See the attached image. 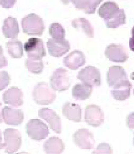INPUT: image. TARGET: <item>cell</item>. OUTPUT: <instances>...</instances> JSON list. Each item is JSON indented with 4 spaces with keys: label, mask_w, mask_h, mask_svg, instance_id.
Segmentation results:
<instances>
[{
    "label": "cell",
    "mask_w": 134,
    "mask_h": 154,
    "mask_svg": "<svg viewBox=\"0 0 134 154\" xmlns=\"http://www.w3.org/2000/svg\"><path fill=\"white\" fill-rule=\"evenodd\" d=\"M4 143L5 152L12 154L20 148L22 144V137L18 131L13 128H7L4 132Z\"/></svg>",
    "instance_id": "obj_7"
},
{
    "label": "cell",
    "mask_w": 134,
    "mask_h": 154,
    "mask_svg": "<svg viewBox=\"0 0 134 154\" xmlns=\"http://www.w3.org/2000/svg\"><path fill=\"white\" fill-rule=\"evenodd\" d=\"M47 47L49 54L54 57L62 56L70 48L69 42L65 38H50L47 42Z\"/></svg>",
    "instance_id": "obj_10"
},
{
    "label": "cell",
    "mask_w": 134,
    "mask_h": 154,
    "mask_svg": "<svg viewBox=\"0 0 134 154\" xmlns=\"http://www.w3.org/2000/svg\"><path fill=\"white\" fill-rule=\"evenodd\" d=\"M8 52L14 58H20L23 55L22 42L17 40H12L7 43Z\"/></svg>",
    "instance_id": "obj_25"
},
{
    "label": "cell",
    "mask_w": 134,
    "mask_h": 154,
    "mask_svg": "<svg viewBox=\"0 0 134 154\" xmlns=\"http://www.w3.org/2000/svg\"><path fill=\"white\" fill-rule=\"evenodd\" d=\"M101 150H104V152L105 153L106 152L105 150H107L110 153H111V148L110 147V146L107 144L106 143H101V144L99 145L98 147L97 148V151L94 152V153H99Z\"/></svg>",
    "instance_id": "obj_30"
},
{
    "label": "cell",
    "mask_w": 134,
    "mask_h": 154,
    "mask_svg": "<svg viewBox=\"0 0 134 154\" xmlns=\"http://www.w3.org/2000/svg\"><path fill=\"white\" fill-rule=\"evenodd\" d=\"M50 86L54 91H63L70 85L68 72L63 68H59L53 73L50 79Z\"/></svg>",
    "instance_id": "obj_5"
},
{
    "label": "cell",
    "mask_w": 134,
    "mask_h": 154,
    "mask_svg": "<svg viewBox=\"0 0 134 154\" xmlns=\"http://www.w3.org/2000/svg\"><path fill=\"white\" fill-rule=\"evenodd\" d=\"M26 66L30 72L38 74L43 71V64L41 58L27 57L26 60Z\"/></svg>",
    "instance_id": "obj_26"
},
{
    "label": "cell",
    "mask_w": 134,
    "mask_h": 154,
    "mask_svg": "<svg viewBox=\"0 0 134 154\" xmlns=\"http://www.w3.org/2000/svg\"><path fill=\"white\" fill-rule=\"evenodd\" d=\"M106 57L114 62H125L128 59L129 55L125 48L121 45L111 44L105 50Z\"/></svg>",
    "instance_id": "obj_12"
},
{
    "label": "cell",
    "mask_w": 134,
    "mask_h": 154,
    "mask_svg": "<svg viewBox=\"0 0 134 154\" xmlns=\"http://www.w3.org/2000/svg\"><path fill=\"white\" fill-rule=\"evenodd\" d=\"M132 84L129 80H123L113 87L112 91V96L118 101H124L130 96V89Z\"/></svg>",
    "instance_id": "obj_15"
},
{
    "label": "cell",
    "mask_w": 134,
    "mask_h": 154,
    "mask_svg": "<svg viewBox=\"0 0 134 154\" xmlns=\"http://www.w3.org/2000/svg\"><path fill=\"white\" fill-rule=\"evenodd\" d=\"M1 114L5 123L7 125H21L24 120V113L20 109L5 106L2 109Z\"/></svg>",
    "instance_id": "obj_13"
},
{
    "label": "cell",
    "mask_w": 134,
    "mask_h": 154,
    "mask_svg": "<svg viewBox=\"0 0 134 154\" xmlns=\"http://www.w3.org/2000/svg\"><path fill=\"white\" fill-rule=\"evenodd\" d=\"M74 141L78 147L83 149H92L94 144V135L89 130L81 128L74 135Z\"/></svg>",
    "instance_id": "obj_11"
},
{
    "label": "cell",
    "mask_w": 134,
    "mask_h": 154,
    "mask_svg": "<svg viewBox=\"0 0 134 154\" xmlns=\"http://www.w3.org/2000/svg\"><path fill=\"white\" fill-rule=\"evenodd\" d=\"M1 106V103H0V106ZM2 122V119H1V117H0V123H1Z\"/></svg>",
    "instance_id": "obj_36"
},
{
    "label": "cell",
    "mask_w": 134,
    "mask_h": 154,
    "mask_svg": "<svg viewBox=\"0 0 134 154\" xmlns=\"http://www.w3.org/2000/svg\"><path fill=\"white\" fill-rule=\"evenodd\" d=\"M34 101L40 105L52 103L56 97L55 92L45 82L37 85L33 91Z\"/></svg>",
    "instance_id": "obj_3"
},
{
    "label": "cell",
    "mask_w": 134,
    "mask_h": 154,
    "mask_svg": "<svg viewBox=\"0 0 134 154\" xmlns=\"http://www.w3.org/2000/svg\"><path fill=\"white\" fill-rule=\"evenodd\" d=\"M129 46L130 49L134 51V26L132 29V38L130 39Z\"/></svg>",
    "instance_id": "obj_33"
},
{
    "label": "cell",
    "mask_w": 134,
    "mask_h": 154,
    "mask_svg": "<svg viewBox=\"0 0 134 154\" xmlns=\"http://www.w3.org/2000/svg\"><path fill=\"white\" fill-rule=\"evenodd\" d=\"M39 116L45 120L50 128L54 132L60 134L61 132V123L60 117L53 110L48 108L41 109L39 111Z\"/></svg>",
    "instance_id": "obj_14"
},
{
    "label": "cell",
    "mask_w": 134,
    "mask_h": 154,
    "mask_svg": "<svg viewBox=\"0 0 134 154\" xmlns=\"http://www.w3.org/2000/svg\"><path fill=\"white\" fill-rule=\"evenodd\" d=\"M3 148H5V146H4V143H2V137H1V132H0V149H2Z\"/></svg>",
    "instance_id": "obj_34"
},
{
    "label": "cell",
    "mask_w": 134,
    "mask_h": 154,
    "mask_svg": "<svg viewBox=\"0 0 134 154\" xmlns=\"http://www.w3.org/2000/svg\"></svg>",
    "instance_id": "obj_37"
},
{
    "label": "cell",
    "mask_w": 134,
    "mask_h": 154,
    "mask_svg": "<svg viewBox=\"0 0 134 154\" xmlns=\"http://www.w3.org/2000/svg\"><path fill=\"white\" fill-rule=\"evenodd\" d=\"M127 75L120 66H113L109 69L107 74V81L110 87H114L119 82L127 79Z\"/></svg>",
    "instance_id": "obj_18"
},
{
    "label": "cell",
    "mask_w": 134,
    "mask_h": 154,
    "mask_svg": "<svg viewBox=\"0 0 134 154\" xmlns=\"http://www.w3.org/2000/svg\"><path fill=\"white\" fill-rule=\"evenodd\" d=\"M77 78L83 84L92 87L99 86L101 84L100 72L98 69L92 66H86L81 70Z\"/></svg>",
    "instance_id": "obj_6"
},
{
    "label": "cell",
    "mask_w": 134,
    "mask_h": 154,
    "mask_svg": "<svg viewBox=\"0 0 134 154\" xmlns=\"http://www.w3.org/2000/svg\"><path fill=\"white\" fill-rule=\"evenodd\" d=\"M10 82V77L6 71L0 72V91L5 88Z\"/></svg>",
    "instance_id": "obj_28"
},
{
    "label": "cell",
    "mask_w": 134,
    "mask_h": 154,
    "mask_svg": "<svg viewBox=\"0 0 134 154\" xmlns=\"http://www.w3.org/2000/svg\"><path fill=\"white\" fill-rule=\"evenodd\" d=\"M7 64V60L3 55L2 48L0 46V68L5 67Z\"/></svg>",
    "instance_id": "obj_31"
},
{
    "label": "cell",
    "mask_w": 134,
    "mask_h": 154,
    "mask_svg": "<svg viewBox=\"0 0 134 154\" xmlns=\"http://www.w3.org/2000/svg\"><path fill=\"white\" fill-rule=\"evenodd\" d=\"M16 0H0V5L4 8H10L14 5Z\"/></svg>",
    "instance_id": "obj_29"
},
{
    "label": "cell",
    "mask_w": 134,
    "mask_h": 154,
    "mask_svg": "<svg viewBox=\"0 0 134 154\" xmlns=\"http://www.w3.org/2000/svg\"><path fill=\"white\" fill-rule=\"evenodd\" d=\"M24 49L27 57L41 59L46 55L43 42L40 38H30L25 43Z\"/></svg>",
    "instance_id": "obj_8"
},
{
    "label": "cell",
    "mask_w": 134,
    "mask_h": 154,
    "mask_svg": "<svg viewBox=\"0 0 134 154\" xmlns=\"http://www.w3.org/2000/svg\"><path fill=\"white\" fill-rule=\"evenodd\" d=\"M92 92V87L86 85L76 84L72 89V96L77 100L89 99Z\"/></svg>",
    "instance_id": "obj_23"
},
{
    "label": "cell",
    "mask_w": 134,
    "mask_h": 154,
    "mask_svg": "<svg viewBox=\"0 0 134 154\" xmlns=\"http://www.w3.org/2000/svg\"><path fill=\"white\" fill-rule=\"evenodd\" d=\"M2 32L5 38H15L19 34L18 24L16 19L12 17H8L3 22Z\"/></svg>",
    "instance_id": "obj_19"
},
{
    "label": "cell",
    "mask_w": 134,
    "mask_h": 154,
    "mask_svg": "<svg viewBox=\"0 0 134 154\" xmlns=\"http://www.w3.org/2000/svg\"><path fill=\"white\" fill-rule=\"evenodd\" d=\"M43 149L47 154H60L65 149V145L59 137H53L45 143Z\"/></svg>",
    "instance_id": "obj_22"
},
{
    "label": "cell",
    "mask_w": 134,
    "mask_h": 154,
    "mask_svg": "<svg viewBox=\"0 0 134 154\" xmlns=\"http://www.w3.org/2000/svg\"><path fill=\"white\" fill-rule=\"evenodd\" d=\"M61 1L65 5H68L69 3V0H61Z\"/></svg>",
    "instance_id": "obj_35"
},
{
    "label": "cell",
    "mask_w": 134,
    "mask_h": 154,
    "mask_svg": "<svg viewBox=\"0 0 134 154\" xmlns=\"http://www.w3.org/2000/svg\"><path fill=\"white\" fill-rule=\"evenodd\" d=\"M84 120L88 125L98 127L104 122V113L98 106L89 105L85 110Z\"/></svg>",
    "instance_id": "obj_9"
},
{
    "label": "cell",
    "mask_w": 134,
    "mask_h": 154,
    "mask_svg": "<svg viewBox=\"0 0 134 154\" xmlns=\"http://www.w3.org/2000/svg\"><path fill=\"white\" fill-rule=\"evenodd\" d=\"M63 63L66 67L71 70H77L84 65L85 58L84 54L79 51H74L64 58Z\"/></svg>",
    "instance_id": "obj_17"
},
{
    "label": "cell",
    "mask_w": 134,
    "mask_h": 154,
    "mask_svg": "<svg viewBox=\"0 0 134 154\" xmlns=\"http://www.w3.org/2000/svg\"><path fill=\"white\" fill-rule=\"evenodd\" d=\"M133 92H134V91H133Z\"/></svg>",
    "instance_id": "obj_38"
},
{
    "label": "cell",
    "mask_w": 134,
    "mask_h": 154,
    "mask_svg": "<svg viewBox=\"0 0 134 154\" xmlns=\"http://www.w3.org/2000/svg\"><path fill=\"white\" fill-rule=\"evenodd\" d=\"M3 101L5 103L14 107L22 106L23 103L22 91L17 87L10 88L4 93L3 95Z\"/></svg>",
    "instance_id": "obj_16"
},
{
    "label": "cell",
    "mask_w": 134,
    "mask_h": 154,
    "mask_svg": "<svg viewBox=\"0 0 134 154\" xmlns=\"http://www.w3.org/2000/svg\"><path fill=\"white\" fill-rule=\"evenodd\" d=\"M49 33L52 38L64 39L65 37V29L60 24L53 23L49 27Z\"/></svg>",
    "instance_id": "obj_27"
},
{
    "label": "cell",
    "mask_w": 134,
    "mask_h": 154,
    "mask_svg": "<svg viewBox=\"0 0 134 154\" xmlns=\"http://www.w3.org/2000/svg\"><path fill=\"white\" fill-rule=\"evenodd\" d=\"M98 14L104 19L108 28L115 29L126 24V16L123 9H120L114 2H106L98 10Z\"/></svg>",
    "instance_id": "obj_1"
},
{
    "label": "cell",
    "mask_w": 134,
    "mask_h": 154,
    "mask_svg": "<svg viewBox=\"0 0 134 154\" xmlns=\"http://www.w3.org/2000/svg\"><path fill=\"white\" fill-rule=\"evenodd\" d=\"M72 26L75 29L84 32L86 36L90 38H94V29L89 21L84 18L74 19L72 23Z\"/></svg>",
    "instance_id": "obj_24"
},
{
    "label": "cell",
    "mask_w": 134,
    "mask_h": 154,
    "mask_svg": "<svg viewBox=\"0 0 134 154\" xmlns=\"http://www.w3.org/2000/svg\"><path fill=\"white\" fill-rule=\"evenodd\" d=\"M63 115L69 120L79 122L81 119V109L78 104L67 102L63 106Z\"/></svg>",
    "instance_id": "obj_20"
},
{
    "label": "cell",
    "mask_w": 134,
    "mask_h": 154,
    "mask_svg": "<svg viewBox=\"0 0 134 154\" xmlns=\"http://www.w3.org/2000/svg\"><path fill=\"white\" fill-rule=\"evenodd\" d=\"M128 126L131 128H134V113H132L128 116L127 120Z\"/></svg>",
    "instance_id": "obj_32"
},
{
    "label": "cell",
    "mask_w": 134,
    "mask_h": 154,
    "mask_svg": "<svg viewBox=\"0 0 134 154\" xmlns=\"http://www.w3.org/2000/svg\"><path fill=\"white\" fill-rule=\"evenodd\" d=\"M78 9L83 10L85 14H93L96 8L103 0H70Z\"/></svg>",
    "instance_id": "obj_21"
},
{
    "label": "cell",
    "mask_w": 134,
    "mask_h": 154,
    "mask_svg": "<svg viewBox=\"0 0 134 154\" xmlns=\"http://www.w3.org/2000/svg\"><path fill=\"white\" fill-rule=\"evenodd\" d=\"M27 133L31 139L41 141L48 137L49 131L48 126L39 119H31L27 125Z\"/></svg>",
    "instance_id": "obj_4"
},
{
    "label": "cell",
    "mask_w": 134,
    "mask_h": 154,
    "mask_svg": "<svg viewBox=\"0 0 134 154\" xmlns=\"http://www.w3.org/2000/svg\"><path fill=\"white\" fill-rule=\"evenodd\" d=\"M22 25L24 33L29 35L40 36L45 30L43 19L34 14H31L23 18Z\"/></svg>",
    "instance_id": "obj_2"
}]
</instances>
